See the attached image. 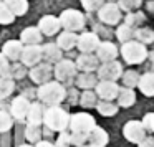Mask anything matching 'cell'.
<instances>
[{"label":"cell","mask_w":154,"mask_h":147,"mask_svg":"<svg viewBox=\"0 0 154 147\" xmlns=\"http://www.w3.org/2000/svg\"><path fill=\"white\" fill-rule=\"evenodd\" d=\"M66 96V91L58 81H47L38 88V99L48 106H57Z\"/></svg>","instance_id":"6da1fadb"},{"label":"cell","mask_w":154,"mask_h":147,"mask_svg":"<svg viewBox=\"0 0 154 147\" xmlns=\"http://www.w3.org/2000/svg\"><path fill=\"white\" fill-rule=\"evenodd\" d=\"M43 122H45V126H47L50 130L61 132V130H66L68 122H70V116H68V112L63 111L61 107L50 106L47 111H45Z\"/></svg>","instance_id":"7a4b0ae2"},{"label":"cell","mask_w":154,"mask_h":147,"mask_svg":"<svg viewBox=\"0 0 154 147\" xmlns=\"http://www.w3.org/2000/svg\"><path fill=\"white\" fill-rule=\"evenodd\" d=\"M119 53L128 64H137L143 63L147 58V48L146 45L139 43L137 40H129L126 43H123Z\"/></svg>","instance_id":"3957f363"},{"label":"cell","mask_w":154,"mask_h":147,"mask_svg":"<svg viewBox=\"0 0 154 147\" xmlns=\"http://www.w3.org/2000/svg\"><path fill=\"white\" fill-rule=\"evenodd\" d=\"M94 126H96L94 117L86 112L73 114V116H70V122H68V127H70L71 134H83V136H88V132Z\"/></svg>","instance_id":"277c9868"},{"label":"cell","mask_w":154,"mask_h":147,"mask_svg":"<svg viewBox=\"0 0 154 147\" xmlns=\"http://www.w3.org/2000/svg\"><path fill=\"white\" fill-rule=\"evenodd\" d=\"M60 25L65 28L66 32H80L85 28V15L81 12L75 10V8H68L63 10L60 15Z\"/></svg>","instance_id":"5b68a950"},{"label":"cell","mask_w":154,"mask_h":147,"mask_svg":"<svg viewBox=\"0 0 154 147\" xmlns=\"http://www.w3.org/2000/svg\"><path fill=\"white\" fill-rule=\"evenodd\" d=\"M98 18L104 25H119L123 20V10L116 2H106L98 8Z\"/></svg>","instance_id":"8992f818"},{"label":"cell","mask_w":154,"mask_h":147,"mask_svg":"<svg viewBox=\"0 0 154 147\" xmlns=\"http://www.w3.org/2000/svg\"><path fill=\"white\" fill-rule=\"evenodd\" d=\"M123 74V64L119 61H106L98 66V80L101 81H118Z\"/></svg>","instance_id":"52a82bcc"},{"label":"cell","mask_w":154,"mask_h":147,"mask_svg":"<svg viewBox=\"0 0 154 147\" xmlns=\"http://www.w3.org/2000/svg\"><path fill=\"white\" fill-rule=\"evenodd\" d=\"M146 132L147 130L144 129L143 122L141 121H128L123 127V136L126 140L133 144H139L141 140L146 137Z\"/></svg>","instance_id":"ba28073f"},{"label":"cell","mask_w":154,"mask_h":147,"mask_svg":"<svg viewBox=\"0 0 154 147\" xmlns=\"http://www.w3.org/2000/svg\"><path fill=\"white\" fill-rule=\"evenodd\" d=\"M53 73H55V78L58 81L68 83L73 78H76V64L71 60H60L57 63V66H55Z\"/></svg>","instance_id":"9c48e42d"},{"label":"cell","mask_w":154,"mask_h":147,"mask_svg":"<svg viewBox=\"0 0 154 147\" xmlns=\"http://www.w3.org/2000/svg\"><path fill=\"white\" fill-rule=\"evenodd\" d=\"M94 93L100 99H106V101H113L116 99L118 93H119V86L116 81H98L94 86Z\"/></svg>","instance_id":"30bf717a"},{"label":"cell","mask_w":154,"mask_h":147,"mask_svg":"<svg viewBox=\"0 0 154 147\" xmlns=\"http://www.w3.org/2000/svg\"><path fill=\"white\" fill-rule=\"evenodd\" d=\"M100 41H101L100 35L93 33V32H83V33L78 37L76 46L81 53H93V51H96Z\"/></svg>","instance_id":"8fae6325"},{"label":"cell","mask_w":154,"mask_h":147,"mask_svg":"<svg viewBox=\"0 0 154 147\" xmlns=\"http://www.w3.org/2000/svg\"><path fill=\"white\" fill-rule=\"evenodd\" d=\"M118 55H119V50L113 41H100V45L96 48V58L101 63L116 60Z\"/></svg>","instance_id":"7c38bea8"},{"label":"cell","mask_w":154,"mask_h":147,"mask_svg":"<svg viewBox=\"0 0 154 147\" xmlns=\"http://www.w3.org/2000/svg\"><path fill=\"white\" fill-rule=\"evenodd\" d=\"M108 140H109L108 132L103 129V127H100V126H94L86 136L88 147H106Z\"/></svg>","instance_id":"4fadbf2b"},{"label":"cell","mask_w":154,"mask_h":147,"mask_svg":"<svg viewBox=\"0 0 154 147\" xmlns=\"http://www.w3.org/2000/svg\"><path fill=\"white\" fill-rule=\"evenodd\" d=\"M76 64V70L83 71V73H93V71L98 70L100 66V60L96 58V55L93 53H81L80 56L75 61Z\"/></svg>","instance_id":"5bb4252c"},{"label":"cell","mask_w":154,"mask_h":147,"mask_svg":"<svg viewBox=\"0 0 154 147\" xmlns=\"http://www.w3.org/2000/svg\"><path fill=\"white\" fill-rule=\"evenodd\" d=\"M51 73H53L51 64H48V63H37L30 70V80L35 81V83H38V84H43V83H47V81L51 78Z\"/></svg>","instance_id":"9a60e30c"},{"label":"cell","mask_w":154,"mask_h":147,"mask_svg":"<svg viewBox=\"0 0 154 147\" xmlns=\"http://www.w3.org/2000/svg\"><path fill=\"white\" fill-rule=\"evenodd\" d=\"M20 60L23 61V64L27 66H35L37 63H40L42 60V46L40 45H27L22 50Z\"/></svg>","instance_id":"2e32d148"},{"label":"cell","mask_w":154,"mask_h":147,"mask_svg":"<svg viewBox=\"0 0 154 147\" xmlns=\"http://www.w3.org/2000/svg\"><path fill=\"white\" fill-rule=\"evenodd\" d=\"M61 28L60 20L53 15H45V17L40 18L38 22V30L42 32V35H47V37H51V35H57L58 30Z\"/></svg>","instance_id":"e0dca14e"},{"label":"cell","mask_w":154,"mask_h":147,"mask_svg":"<svg viewBox=\"0 0 154 147\" xmlns=\"http://www.w3.org/2000/svg\"><path fill=\"white\" fill-rule=\"evenodd\" d=\"M136 88H139V91L146 98H154V71L139 74V81H137Z\"/></svg>","instance_id":"ac0fdd59"},{"label":"cell","mask_w":154,"mask_h":147,"mask_svg":"<svg viewBox=\"0 0 154 147\" xmlns=\"http://www.w3.org/2000/svg\"><path fill=\"white\" fill-rule=\"evenodd\" d=\"M30 104H32V103H30L28 99H25L23 96L15 98V99H14V103H12V107H10L12 116H14V117H17L18 121H22L23 117H27L28 109H30Z\"/></svg>","instance_id":"d6986e66"},{"label":"cell","mask_w":154,"mask_h":147,"mask_svg":"<svg viewBox=\"0 0 154 147\" xmlns=\"http://www.w3.org/2000/svg\"><path fill=\"white\" fill-rule=\"evenodd\" d=\"M22 50H23V43L18 40H10L2 46V53L5 55L7 60H20V55H22Z\"/></svg>","instance_id":"ffe728a7"},{"label":"cell","mask_w":154,"mask_h":147,"mask_svg":"<svg viewBox=\"0 0 154 147\" xmlns=\"http://www.w3.org/2000/svg\"><path fill=\"white\" fill-rule=\"evenodd\" d=\"M116 99H118L116 104L119 107H131L136 103V93H134L133 88L123 86V88H119V93H118Z\"/></svg>","instance_id":"44dd1931"},{"label":"cell","mask_w":154,"mask_h":147,"mask_svg":"<svg viewBox=\"0 0 154 147\" xmlns=\"http://www.w3.org/2000/svg\"><path fill=\"white\" fill-rule=\"evenodd\" d=\"M61 48L57 43H47L45 46H42V58L48 61V63H58L61 60Z\"/></svg>","instance_id":"7402d4cb"},{"label":"cell","mask_w":154,"mask_h":147,"mask_svg":"<svg viewBox=\"0 0 154 147\" xmlns=\"http://www.w3.org/2000/svg\"><path fill=\"white\" fill-rule=\"evenodd\" d=\"M42 32L38 30V27H28L22 32L20 35V41L25 45H38L42 41Z\"/></svg>","instance_id":"603a6c76"},{"label":"cell","mask_w":154,"mask_h":147,"mask_svg":"<svg viewBox=\"0 0 154 147\" xmlns=\"http://www.w3.org/2000/svg\"><path fill=\"white\" fill-rule=\"evenodd\" d=\"M76 41H78V35L75 33V32H66L65 30L63 33L58 35L57 45L61 48V50H71V48L76 46Z\"/></svg>","instance_id":"cb8c5ba5"},{"label":"cell","mask_w":154,"mask_h":147,"mask_svg":"<svg viewBox=\"0 0 154 147\" xmlns=\"http://www.w3.org/2000/svg\"><path fill=\"white\" fill-rule=\"evenodd\" d=\"M43 116H45V107L42 103H33L30 104V109H28V124H40L43 121Z\"/></svg>","instance_id":"d4e9b609"},{"label":"cell","mask_w":154,"mask_h":147,"mask_svg":"<svg viewBox=\"0 0 154 147\" xmlns=\"http://www.w3.org/2000/svg\"><path fill=\"white\" fill-rule=\"evenodd\" d=\"M134 40H137L139 43L146 45V46L147 45H152L154 43V30L143 25V27L134 30Z\"/></svg>","instance_id":"484cf974"},{"label":"cell","mask_w":154,"mask_h":147,"mask_svg":"<svg viewBox=\"0 0 154 147\" xmlns=\"http://www.w3.org/2000/svg\"><path fill=\"white\" fill-rule=\"evenodd\" d=\"M94 107H96L98 112H100L101 116H104V117L114 116V114H118V109H119V106H118L116 103H113V101H106V99L98 101Z\"/></svg>","instance_id":"4316f807"},{"label":"cell","mask_w":154,"mask_h":147,"mask_svg":"<svg viewBox=\"0 0 154 147\" xmlns=\"http://www.w3.org/2000/svg\"><path fill=\"white\" fill-rule=\"evenodd\" d=\"M124 23L136 30V28L143 27V25L146 23V15H144V12H139V10L128 12V15L124 17Z\"/></svg>","instance_id":"83f0119b"},{"label":"cell","mask_w":154,"mask_h":147,"mask_svg":"<svg viewBox=\"0 0 154 147\" xmlns=\"http://www.w3.org/2000/svg\"><path fill=\"white\" fill-rule=\"evenodd\" d=\"M4 4L8 7V10L15 15V17H22L27 14L28 10V2L27 0H4Z\"/></svg>","instance_id":"f1b7e54d"},{"label":"cell","mask_w":154,"mask_h":147,"mask_svg":"<svg viewBox=\"0 0 154 147\" xmlns=\"http://www.w3.org/2000/svg\"><path fill=\"white\" fill-rule=\"evenodd\" d=\"M98 81V76H94L93 73H81L76 76V86L81 89H93Z\"/></svg>","instance_id":"f546056e"},{"label":"cell","mask_w":154,"mask_h":147,"mask_svg":"<svg viewBox=\"0 0 154 147\" xmlns=\"http://www.w3.org/2000/svg\"><path fill=\"white\" fill-rule=\"evenodd\" d=\"M116 38L121 41V43H126V41H129V40H134V28H131L129 25H126V23L118 25Z\"/></svg>","instance_id":"4dcf8cb0"},{"label":"cell","mask_w":154,"mask_h":147,"mask_svg":"<svg viewBox=\"0 0 154 147\" xmlns=\"http://www.w3.org/2000/svg\"><path fill=\"white\" fill-rule=\"evenodd\" d=\"M121 81H123V86L126 88H136L137 86V81H139V73L136 70H128V71H123L121 74Z\"/></svg>","instance_id":"1f68e13d"},{"label":"cell","mask_w":154,"mask_h":147,"mask_svg":"<svg viewBox=\"0 0 154 147\" xmlns=\"http://www.w3.org/2000/svg\"><path fill=\"white\" fill-rule=\"evenodd\" d=\"M98 103V96L94 91L91 89H85L83 94L80 96V106L86 107V109H90V107H94Z\"/></svg>","instance_id":"d6a6232c"},{"label":"cell","mask_w":154,"mask_h":147,"mask_svg":"<svg viewBox=\"0 0 154 147\" xmlns=\"http://www.w3.org/2000/svg\"><path fill=\"white\" fill-rule=\"evenodd\" d=\"M14 88H15V84L10 76H0V99L10 96Z\"/></svg>","instance_id":"836d02e7"},{"label":"cell","mask_w":154,"mask_h":147,"mask_svg":"<svg viewBox=\"0 0 154 147\" xmlns=\"http://www.w3.org/2000/svg\"><path fill=\"white\" fill-rule=\"evenodd\" d=\"M40 136H42V130L37 124H28L27 129H25V137L27 140H30L32 144H37L40 140Z\"/></svg>","instance_id":"e575fe53"},{"label":"cell","mask_w":154,"mask_h":147,"mask_svg":"<svg viewBox=\"0 0 154 147\" xmlns=\"http://www.w3.org/2000/svg\"><path fill=\"white\" fill-rule=\"evenodd\" d=\"M15 20V15L8 10V7L4 4V2H0V23L2 25H10L14 23Z\"/></svg>","instance_id":"d590c367"},{"label":"cell","mask_w":154,"mask_h":147,"mask_svg":"<svg viewBox=\"0 0 154 147\" xmlns=\"http://www.w3.org/2000/svg\"><path fill=\"white\" fill-rule=\"evenodd\" d=\"M118 5L123 12H134L143 5V0H118Z\"/></svg>","instance_id":"8d00e7d4"},{"label":"cell","mask_w":154,"mask_h":147,"mask_svg":"<svg viewBox=\"0 0 154 147\" xmlns=\"http://www.w3.org/2000/svg\"><path fill=\"white\" fill-rule=\"evenodd\" d=\"M103 4L104 0H81V5L86 12H96Z\"/></svg>","instance_id":"74e56055"},{"label":"cell","mask_w":154,"mask_h":147,"mask_svg":"<svg viewBox=\"0 0 154 147\" xmlns=\"http://www.w3.org/2000/svg\"><path fill=\"white\" fill-rule=\"evenodd\" d=\"M12 127V117L7 112L0 111V132H7Z\"/></svg>","instance_id":"f35d334b"},{"label":"cell","mask_w":154,"mask_h":147,"mask_svg":"<svg viewBox=\"0 0 154 147\" xmlns=\"http://www.w3.org/2000/svg\"><path fill=\"white\" fill-rule=\"evenodd\" d=\"M141 122H143L144 129L154 134V112H147V114H144V117H143V121H141Z\"/></svg>","instance_id":"ab89813d"},{"label":"cell","mask_w":154,"mask_h":147,"mask_svg":"<svg viewBox=\"0 0 154 147\" xmlns=\"http://www.w3.org/2000/svg\"><path fill=\"white\" fill-rule=\"evenodd\" d=\"M0 76H10V64L4 53H0Z\"/></svg>","instance_id":"60d3db41"},{"label":"cell","mask_w":154,"mask_h":147,"mask_svg":"<svg viewBox=\"0 0 154 147\" xmlns=\"http://www.w3.org/2000/svg\"><path fill=\"white\" fill-rule=\"evenodd\" d=\"M137 147H154V137H147L146 136L139 144H137Z\"/></svg>","instance_id":"b9f144b4"},{"label":"cell","mask_w":154,"mask_h":147,"mask_svg":"<svg viewBox=\"0 0 154 147\" xmlns=\"http://www.w3.org/2000/svg\"><path fill=\"white\" fill-rule=\"evenodd\" d=\"M146 10L149 12V14L152 15V17H154V0H149V2L146 4Z\"/></svg>","instance_id":"7bdbcfd3"},{"label":"cell","mask_w":154,"mask_h":147,"mask_svg":"<svg viewBox=\"0 0 154 147\" xmlns=\"http://www.w3.org/2000/svg\"><path fill=\"white\" fill-rule=\"evenodd\" d=\"M37 147H55V146H53V144H50V142H45V140H43V142H40V140H38Z\"/></svg>","instance_id":"ee69618b"},{"label":"cell","mask_w":154,"mask_h":147,"mask_svg":"<svg viewBox=\"0 0 154 147\" xmlns=\"http://www.w3.org/2000/svg\"><path fill=\"white\" fill-rule=\"evenodd\" d=\"M17 147H32V146H28V144H22V146H17Z\"/></svg>","instance_id":"f6af8a7d"},{"label":"cell","mask_w":154,"mask_h":147,"mask_svg":"<svg viewBox=\"0 0 154 147\" xmlns=\"http://www.w3.org/2000/svg\"><path fill=\"white\" fill-rule=\"evenodd\" d=\"M71 147H78V146H71ZM80 147H86V146H80Z\"/></svg>","instance_id":"bcb514c9"},{"label":"cell","mask_w":154,"mask_h":147,"mask_svg":"<svg viewBox=\"0 0 154 147\" xmlns=\"http://www.w3.org/2000/svg\"><path fill=\"white\" fill-rule=\"evenodd\" d=\"M106 2H116V0H106Z\"/></svg>","instance_id":"7dc6e473"},{"label":"cell","mask_w":154,"mask_h":147,"mask_svg":"<svg viewBox=\"0 0 154 147\" xmlns=\"http://www.w3.org/2000/svg\"><path fill=\"white\" fill-rule=\"evenodd\" d=\"M152 64H154V61H152Z\"/></svg>","instance_id":"c3c4849f"}]
</instances>
